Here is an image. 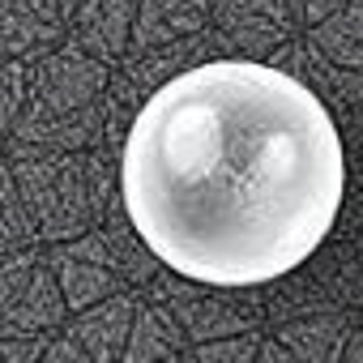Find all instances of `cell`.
Instances as JSON below:
<instances>
[{
    "instance_id": "6da1fadb",
    "label": "cell",
    "mask_w": 363,
    "mask_h": 363,
    "mask_svg": "<svg viewBox=\"0 0 363 363\" xmlns=\"http://www.w3.org/2000/svg\"><path fill=\"white\" fill-rule=\"evenodd\" d=\"M120 193L141 244L179 278L265 286L337 223L342 133L299 77L210 60L145 99L124 137Z\"/></svg>"
}]
</instances>
